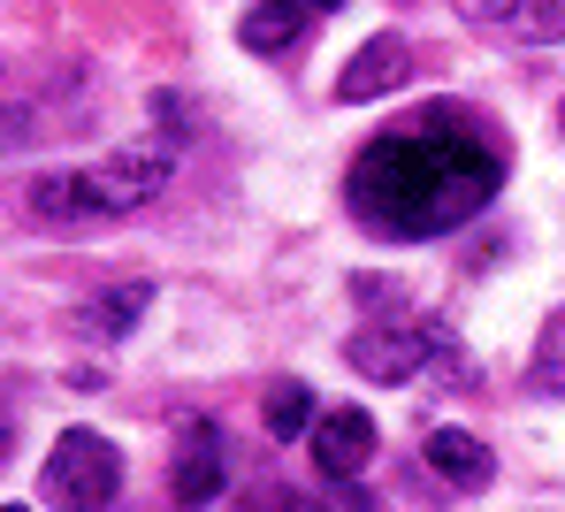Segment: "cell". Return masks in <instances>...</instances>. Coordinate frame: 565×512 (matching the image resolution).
<instances>
[{
    "label": "cell",
    "instance_id": "obj_1",
    "mask_svg": "<svg viewBox=\"0 0 565 512\" xmlns=\"http://www.w3.org/2000/svg\"><path fill=\"white\" fill-rule=\"evenodd\" d=\"M497 153L473 146L467 130L451 122H428L413 138H382L360 153L352 169V206L375 222V230H397V237H428V230H451L467 222L473 206L497 200Z\"/></svg>",
    "mask_w": 565,
    "mask_h": 512
},
{
    "label": "cell",
    "instance_id": "obj_2",
    "mask_svg": "<svg viewBox=\"0 0 565 512\" xmlns=\"http://www.w3.org/2000/svg\"><path fill=\"white\" fill-rule=\"evenodd\" d=\"M115 490H122V451L99 428H62L39 467V498L54 512H107Z\"/></svg>",
    "mask_w": 565,
    "mask_h": 512
},
{
    "label": "cell",
    "instance_id": "obj_3",
    "mask_svg": "<svg viewBox=\"0 0 565 512\" xmlns=\"http://www.w3.org/2000/svg\"><path fill=\"white\" fill-rule=\"evenodd\" d=\"M77 177H85V214H138L169 192L177 153L161 138H146V146H115L99 169H77Z\"/></svg>",
    "mask_w": 565,
    "mask_h": 512
},
{
    "label": "cell",
    "instance_id": "obj_4",
    "mask_svg": "<svg viewBox=\"0 0 565 512\" xmlns=\"http://www.w3.org/2000/svg\"><path fill=\"white\" fill-rule=\"evenodd\" d=\"M444 352V329H390V321H375V329H360L352 344H344V360L367 375V383H413L428 360Z\"/></svg>",
    "mask_w": 565,
    "mask_h": 512
},
{
    "label": "cell",
    "instance_id": "obj_5",
    "mask_svg": "<svg viewBox=\"0 0 565 512\" xmlns=\"http://www.w3.org/2000/svg\"><path fill=\"white\" fill-rule=\"evenodd\" d=\"M313 467L329 474V482H352L367 459H375V413H360V406H329V413H313Z\"/></svg>",
    "mask_w": 565,
    "mask_h": 512
},
{
    "label": "cell",
    "instance_id": "obj_6",
    "mask_svg": "<svg viewBox=\"0 0 565 512\" xmlns=\"http://www.w3.org/2000/svg\"><path fill=\"white\" fill-rule=\"evenodd\" d=\"M169 498H177V512H199V505L222 498V436H214V420H184V428H177Z\"/></svg>",
    "mask_w": 565,
    "mask_h": 512
},
{
    "label": "cell",
    "instance_id": "obj_7",
    "mask_svg": "<svg viewBox=\"0 0 565 512\" xmlns=\"http://www.w3.org/2000/svg\"><path fill=\"white\" fill-rule=\"evenodd\" d=\"M413 77V54H405V39H367L352 62H344V77H337V100L344 107H367V100H382V93H397Z\"/></svg>",
    "mask_w": 565,
    "mask_h": 512
},
{
    "label": "cell",
    "instance_id": "obj_8",
    "mask_svg": "<svg viewBox=\"0 0 565 512\" xmlns=\"http://www.w3.org/2000/svg\"><path fill=\"white\" fill-rule=\"evenodd\" d=\"M306 23H313L306 0H253V8L237 15V46H245V54H290V46L306 39Z\"/></svg>",
    "mask_w": 565,
    "mask_h": 512
},
{
    "label": "cell",
    "instance_id": "obj_9",
    "mask_svg": "<svg viewBox=\"0 0 565 512\" xmlns=\"http://www.w3.org/2000/svg\"><path fill=\"white\" fill-rule=\"evenodd\" d=\"M146 299H153V284H115V291H99L93 307L70 313V329H77V337H99V344H115V337H130V329L146 321Z\"/></svg>",
    "mask_w": 565,
    "mask_h": 512
},
{
    "label": "cell",
    "instance_id": "obj_10",
    "mask_svg": "<svg viewBox=\"0 0 565 512\" xmlns=\"http://www.w3.org/2000/svg\"><path fill=\"white\" fill-rule=\"evenodd\" d=\"M428 467H436L444 482H459V490H481V482L497 474V451H489L481 436H467V428H436V436H428Z\"/></svg>",
    "mask_w": 565,
    "mask_h": 512
},
{
    "label": "cell",
    "instance_id": "obj_11",
    "mask_svg": "<svg viewBox=\"0 0 565 512\" xmlns=\"http://www.w3.org/2000/svg\"><path fill=\"white\" fill-rule=\"evenodd\" d=\"M527 391H535V398H565V307H551L543 337H535V360H527Z\"/></svg>",
    "mask_w": 565,
    "mask_h": 512
},
{
    "label": "cell",
    "instance_id": "obj_12",
    "mask_svg": "<svg viewBox=\"0 0 565 512\" xmlns=\"http://www.w3.org/2000/svg\"><path fill=\"white\" fill-rule=\"evenodd\" d=\"M31 214H46V222H85V177L77 169H54V177H39L31 192H23Z\"/></svg>",
    "mask_w": 565,
    "mask_h": 512
},
{
    "label": "cell",
    "instance_id": "obj_13",
    "mask_svg": "<svg viewBox=\"0 0 565 512\" xmlns=\"http://www.w3.org/2000/svg\"><path fill=\"white\" fill-rule=\"evenodd\" d=\"M260 420H268V436H282V444L306 436V428H313V391H306V383H276L268 406H260Z\"/></svg>",
    "mask_w": 565,
    "mask_h": 512
},
{
    "label": "cell",
    "instance_id": "obj_14",
    "mask_svg": "<svg viewBox=\"0 0 565 512\" xmlns=\"http://www.w3.org/2000/svg\"><path fill=\"white\" fill-rule=\"evenodd\" d=\"M31 138V107H0V153Z\"/></svg>",
    "mask_w": 565,
    "mask_h": 512
},
{
    "label": "cell",
    "instance_id": "obj_15",
    "mask_svg": "<svg viewBox=\"0 0 565 512\" xmlns=\"http://www.w3.org/2000/svg\"><path fill=\"white\" fill-rule=\"evenodd\" d=\"M459 8L481 15V23H512V8H520V0H459Z\"/></svg>",
    "mask_w": 565,
    "mask_h": 512
},
{
    "label": "cell",
    "instance_id": "obj_16",
    "mask_svg": "<svg viewBox=\"0 0 565 512\" xmlns=\"http://www.w3.org/2000/svg\"><path fill=\"white\" fill-rule=\"evenodd\" d=\"M306 8H313V15H329V8H344V0H306Z\"/></svg>",
    "mask_w": 565,
    "mask_h": 512
},
{
    "label": "cell",
    "instance_id": "obj_17",
    "mask_svg": "<svg viewBox=\"0 0 565 512\" xmlns=\"http://www.w3.org/2000/svg\"><path fill=\"white\" fill-rule=\"evenodd\" d=\"M0 512H23V505H0Z\"/></svg>",
    "mask_w": 565,
    "mask_h": 512
}]
</instances>
